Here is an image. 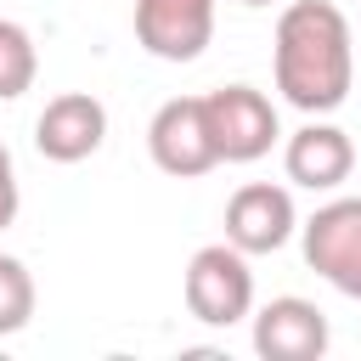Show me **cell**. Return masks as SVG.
Masks as SVG:
<instances>
[{
  "instance_id": "cell-14",
  "label": "cell",
  "mask_w": 361,
  "mask_h": 361,
  "mask_svg": "<svg viewBox=\"0 0 361 361\" xmlns=\"http://www.w3.org/2000/svg\"><path fill=\"white\" fill-rule=\"evenodd\" d=\"M243 6H271V0H243Z\"/></svg>"
},
{
  "instance_id": "cell-9",
  "label": "cell",
  "mask_w": 361,
  "mask_h": 361,
  "mask_svg": "<svg viewBox=\"0 0 361 361\" xmlns=\"http://www.w3.org/2000/svg\"><path fill=\"white\" fill-rule=\"evenodd\" d=\"M327 344H333L327 316L299 293H282L254 310V355L265 361H322Z\"/></svg>"
},
{
  "instance_id": "cell-13",
  "label": "cell",
  "mask_w": 361,
  "mask_h": 361,
  "mask_svg": "<svg viewBox=\"0 0 361 361\" xmlns=\"http://www.w3.org/2000/svg\"><path fill=\"white\" fill-rule=\"evenodd\" d=\"M17 209H23V192H17V164H11V152H6V141H0V231L17 220Z\"/></svg>"
},
{
  "instance_id": "cell-8",
  "label": "cell",
  "mask_w": 361,
  "mask_h": 361,
  "mask_svg": "<svg viewBox=\"0 0 361 361\" xmlns=\"http://www.w3.org/2000/svg\"><path fill=\"white\" fill-rule=\"evenodd\" d=\"M102 141H107V107L90 90H62L34 118V147L51 164H85Z\"/></svg>"
},
{
  "instance_id": "cell-2",
  "label": "cell",
  "mask_w": 361,
  "mask_h": 361,
  "mask_svg": "<svg viewBox=\"0 0 361 361\" xmlns=\"http://www.w3.org/2000/svg\"><path fill=\"white\" fill-rule=\"evenodd\" d=\"M180 293H186V310L203 327H237L243 316H254V271H248V254L237 243H203L186 259Z\"/></svg>"
},
{
  "instance_id": "cell-7",
  "label": "cell",
  "mask_w": 361,
  "mask_h": 361,
  "mask_svg": "<svg viewBox=\"0 0 361 361\" xmlns=\"http://www.w3.org/2000/svg\"><path fill=\"white\" fill-rule=\"evenodd\" d=\"M293 231H299V209H293L288 186L248 180V186L231 192V203H226V243H237L243 254H276Z\"/></svg>"
},
{
  "instance_id": "cell-11",
  "label": "cell",
  "mask_w": 361,
  "mask_h": 361,
  "mask_svg": "<svg viewBox=\"0 0 361 361\" xmlns=\"http://www.w3.org/2000/svg\"><path fill=\"white\" fill-rule=\"evenodd\" d=\"M39 73V51H34V34L11 17H0V102H17Z\"/></svg>"
},
{
  "instance_id": "cell-4",
  "label": "cell",
  "mask_w": 361,
  "mask_h": 361,
  "mask_svg": "<svg viewBox=\"0 0 361 361\" xmlns=\"http://www.w3.org/2000/svg\"><path fill=\"white\" fill-rule=\"evenodd\" d=\"M147 152L164 175L175 180H197L220 164V147H214V130H209V107L203 96H169L152 124H147Z\"/></svg>"
},
{
  "instance_id": "cell-10",
  "label": "cell",
  "mask_w": 361,
  "mask_h": 361,
  "mask_svg": "<svg viewBox=\"0 0 361 361\" xmlns=\"http://www.w3.org/2000/svg\"><path fill=\"white\" fill-rule=\"evenodd\" d=\"M282 169H288V180L305 186V192H338V186L350 180V169H355V141H350L338 124L310 118L305 130L288 135Z\"/></svg>"
},
{
  "instance_id": "cell-5",
  "label": "cell",
  "mask_w": 361,
  "mask_h": 361,
  "mask_svg": "<svg viewBox=\"0 0 361 361\" xmlns=\"http://www.w3.org/2000/svg\"><path fill=\"white\" fill-rule=\"evenodd\" d=\"M209 107V130H214V147H220V164H254L276 147L282 124H276V107L265 90L254 85H220L203 96Z\"/></svg>"
},
{
  "instance_id": "cell-1",
  "label": "cell",
  "mask_w": 361,
  "mask_h": 361,
  "mask_svg": "<svg viewBox=\"0 0 361 361\" xmlns=\"http://www.w3.org/2000/svg\"><path fill=\"white\" fill-rule=\"evenodd\" d=\"M271 68H276V90H282L288 107H299L310 118L344 107L350 85H355L350 17L333 0H293V6H282Z\"/></svg>"
},
{
  "instance_id": "cell-3",
  "label": "cell",
  "mask_w": 361,
  "mask_h": 361,
  "mask_svg": "<svg viewBox=\"0 0 361 361\" xmlns=\"http://www.w3.org/2000/svg\"><path fill=\"white\" fill-rule=\"evenodd\" d=\"M305 265L333 282L344 299H361V197H327L299 226Z\"/></svg>"
},
{
  "instance_id": "cell-6",
  "label": "cell",
  "mask_w": 361,
  "mask_h": 361,
  "mask_svg": "<svg viewBox=\"0 0 361 361\" xmlns=\"http://www.w3.org/2000/svg\"><path fill=\"white\" fill-rule=\"evenodd\" d=\"M220 0H135V39L158 62H197L214 39Z\"/></svg>"
},
{
  "instance_id": "cell-12",
  "label": "cell",
  "mask_w": 361,
  "mask_h": 361,
  "mask_svg": "<svg viewBox=\"0 0 361 361\" xmlns=\"http://www.w3.org/2000/svg\"><path fill=\"white\" fill-rule=\"evenodd\" d=\"M34 322V276L17 254H0V338L23 333Z\"/></svg>"
}]
</instances>
